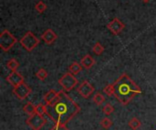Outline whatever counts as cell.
Listing matches in <instances>:
<instances>
[{"label":"cell","mask_w":156,"mask_h":130,"mask_svg":"<svg viewBox=\"0 0 156 130\" xmlns=\"http://www.w3.org/2000/svg\"><path fill=\"white\" fill-rule=\"evenodd\" d=\"M80 64L85 69H90L95 65V59L90 55H86L81 59Z\"/></svg>","instance_id":"4fadbf2b"},{"label":"cell","mask_w":156,"mask_h":130,"mask_svg":"<svg viewBox=\"0 0 156 130\" xmlns=\"http://www.w3.org/2000/svg\"><path fill=\"white\" fill-rule=\"evenodd\" d=\"M47 107V115L55 124L66 125L80 111V107L64 91H58L57 99Z\"/></svg>","instance_id":"6da1fadb"},{"label":"cell","mask_w":156,"mask_h":130,"mask_svg":"<svg viewBox=\"0 0 156 130\" xmlns=\"http://www.w3.org/2000/svg\"><path fill=\"white\" fill-rule=\"evenodd\" d=\"M31 91H32L31 88L27 84L22 83V84L18 85L17 87H15L12 92L19 100H23L29 96Z\"/></svg>","instance_id":"52a82bcc"},{"label":"cell","mask_w":156,"mask_h":130,"mask_svg":"<svg viewBox=\"0 0 156 130\" xmlns=\"http://www.w3.org/2000/svg\"><path fill=\"white\" fill-rule=\"evenodd\" d=\"M26 123L32 130H40L45 126L46 119L43 118V116L36 113L32 116H29Z\"/></svg>","instance_id":"8992f818"},{"label":"cell","mask_w":156,"mask_h":130,"mask_svg":"<svg viewBox=\"0 0 156 130\" xmlns=\"http://www.w3.org/2000/svg\"><path fill=\"white\" fill-rule=\"evenodd\" d=\"M47 111H48V107L47 105H44V104H38L36 106V113L40 115V116H44L45 114H47Z\"/></svg>","instance_id":"ac0fdd59"},{"label":"cell","mask_w":156,"mask_h":130,"mask_svg":"<svg viewBox=\"0 0 156 130\" xmlns=\"http://www.w3.org/2000/svg\"><path fill=\"white\" fill-rule=\"evenodd\" d=\"M57 35L56 33L51 30V29H47L41 36L42 40L47 44V45H51L55 42V40L57 39Z\"/></svg>","instance_id":"8fae6325"},{"label":"cell","mask_w":156,"mask_h":130,"mask_svg":"<svg viewBox=\"0 0 156 130\" xmlns=\"http://www.w3.org/2000/svg\"><path fill=\"white\" fill-rule=\"evenodd\" d=\"M58 84L62 87L63 90L66 92H69L72 90L78 84V79L74 77L73 74L70 72L64 74L59 79H58Z\"/></svg>","instance_id":"5b68a950"},{"label":"cell","mask_w":156,"mask_h":130,"mask_svg":"<svg viewBox=\"0 0 156 130\" xmlns=\"http://www.w3.org/2000/svg\"><path fill=\"white\" fill-rule=\"evenodd\" d=\"M6 66L11 71H16V69L19 67V63L15 58H11L10 60L7 61Z\"/></svg>","instance_id":"2e32d148"},{"label":"cell","mask_w":156,"mask_h":130,"mask_svg":"<svg viewBox=\"0 0 156 130\" xmlns=\"http://www.w3.org/2000/svg\"><path fill=\"white\" fill-rule=\"evenodd\" d=\"M50 130H69V128L64 124H55L54 127H52Z\"/></svg>","instance_id":"484cf974"},{"label":"cell","mask_w":156,"mask_h":130,"mask_svg":"<svg viewBox=\"0 0 156 130\" xmlns=\"http://www.w3.org/2000/svg\"><path fill=\"white\" fill-rule=\"evenodd\" d=\"M142 123L139 119H137L136 118H133L130 120L129 122V127L133 130H137L139 129V128L141 127Z\"/></svg>","instance_id":"d6986e66"},{"label":"cell","mask_w":156,"mask_h":130,"mask_svg":"<svg viewBox=\"0 0 156 130\" xmlns=\"http://www.w3.org/2000/svg\"><path fill=\"white\" fill-rule=\"evenodd\" d=\"M116 99L123 106L128 105L135 96L142 93L141 88L126 74H122L113 84Z\"/></svg>","instance_id":"7a4b0ae2"},{"label":"cell","mask_w":156,"mask_h":130,"mask_svg":"<svg viewBox=\"0 0 156 130\" xmlns=\"http://www.w3.org/2000/svg\"><path fill=\"white\" fill-rule=\"evenodd\" d=\"M81 69H82L81 64H79L77 62H73L69 67V71L73 75H78L79 73H80Z\"/></svg>","instance_id":"5bb4252c"},{"label":"cell","mask_w":156,"mask_h":130,"mask_svg":"<svg viewBox=\"0 0 156 130\" xmlns=\"http://www.w3.org/2000/svg\"><path fill=\"white\" fill-rule=\"evenodd\" d=\"M58 96V92H57L55 89H50V90L44 96V98H43L44 102L46 103L47 106H49V105H51V104L57 99Z\"/></svg>","instance_id":"7c38bea8"},{"label":"cell","mask_w":156,"mask_h":130,"mask_svg":"<svg viewBox=\"0 0 156 130\" xmlns=\"http://www.w3.org/2000/svg\"><path fill=\"white\" fill-rule=\"evenodd\" d=\"M102 111H103V113H104L106 116H109V115H111V114H112V113H113V111H114V108H113L110 103H107V104L103 107Z\"/></svg>","instance_id":"7402d4cb"},{"label":"cell","mask_w":156,"mask_h":130,"mask_svg":"<svg viewBox=\"0 0 156 130\" xmlns=\"http://www.w3.org/2000/svg\"><path fill=\"white\" fill-rule=\"evenodd\" d=\"M16 38L6 29H5L0 35V47L5 52H7L16 43Z\"/></svg>","instance_id":"277c9868"},{"label":"cell","mask_w":156,"mask_h":130,"mask_svg":"<svg viewBox=\"0 0 156 130\" xmlns=\"http://www.w3.org/2000/svg\"><path fill=\"white\" fill-rule=\"evenodd\" d=\"M142 1H143L144 3H145V4H146V3H149V2H150V0H142Z\"/></svg>","instance_id":"4316f807"},{"label":"cell","mask_w":156,"mask_h":130,"mask_svg":"<svg viewBox=\"0 0 156 130\" xmlns=\"http://www.w3.org/2000/svg\"><path fill=\"white\" fill-rule=\"evenodd\" d=\"M23 110H24V112H25L26 114H27L28 116H32V115L36 114V107H35L32 103H30V102L27 103V104L23 107Z\"/></svg>","instance_id":"9a60e30c"},{"label":"cell","mask_w":156,"mask_h":130,"mask_svg":"<svg viewBox=\"0 0 156 130\" xmlns=\"http://www.w3.org/2000/svg\"><path fill=\"white\" fill-rule=\"evenodd\" d=\"M93 102L97 105V106H101V105H102L104 102H105V98L103 97V95L102 94H101V93H96L95 95H94V97H93Z\"/></svg>","instance_id":"e0dca14e"},{"label":"cell","mask_w":156,"mask_h":130,"mask_svg":"<svg viewBox=\"0 0 156 130\" xmlns=\"http://www.w3.org/2000/svg\"><path fill=\"white\" fill-rule=\"evenodd\" d=\"M104 93L108 96V97H111L114 94V88H113V85H108L104 87Z\"/></svg>","instance_id":"d4e9b609"},{"label":"cell","mask_w":156,"mask_h":130,"mask_svg":"<svg viewBox=\"0 0 156 130\" xmlns=\"http://www.w3.org/2000/svg\"><path fill=\"white\" fill-rule=\"evenodd\" d=\"M6 81L15 87H17L18 85L24 83V77L16 71H12L9 74V76H7Z\"/></svg>","instance_id":"30bf717a"},{"label":"cell","mask_w":156,"mask_h":130,"mask_svg":"<svg viewBox=\"0 0 156 130\" xmlns=\"http://www.w3.org/2000/svg\"><path fill=\"white\" fill-rule=\"evenodd\" d=\"M21 46L27 51L31 52L38 44H39V39L30 31L27 32L25 36L19 40Z\"/></svg>","instance_id":"3957f363"},{"label":"cell","mask_w":156,"mask_h":130,"mask_svg":"<svg viewBox=\"0 0 156 130\" xmlns=\"http://www.w3.org/2000/svg\"><path fill=\"white\" fill-rule=\"evenodd\" d=\"M36 77H37L39 80L44 81V80L48 77V72H47V70H46V69H44V68H40V69L36 73Z\"/></svg>","instance_id":"44dd1931"},{"label":"cell","mask_w":156,"mask_h":130,"mask_svg":"<svg viewBox=\"0 0 156 130\" xmlns=\"http://www.w3.org/2000/svg\"><path fill=\"white\" fill-rule=\"evenodd\" d=\"M35 8H36V10H37L38 13H43L44 11H46L47 5H46V4H44L42 1H39V2H37V3L36 4Z\"/></svg>","instance_id":"cb8c5ba5"},{"label":"cell","mask_w":156,"mask_h":130,"mask_svg":"<svg viewBox=\"0 0 156 130\" xmlns=\"http://www.w3.org/2000/svg\"><path fill=\"white\" fill-rule=\"evenodd\" d=\"M78 93L84 98H88L90 95H92V93L94 92V87H92V85L88 82V81H84L80 84V86L78 87Z\"/></svg>","instance_id":"9c48e42d"},{"label":"cell","mask_w":156,"mask_h":130,"mask_svg":"<svg viewBox=\"0 0 156 130\" xmlns=\"http://www.w3.org/2000/svg\"><path fill=\"white\" fill-rule=\"evenodd\" d=\"M101 127H102L103 128L109 129V128L112 126V121L110 118H103V119L101 121Z\"/></svg>","instance_id":"603a6c76"},{"label":"cell","mask_w":156,"mask_h":130,"mask_svg":"<svg viewBox=\"0 0 156 130\" xmlns=\"http://www.w3.org/2000/svg\"><path fill=\"white\" fill-rule=\"evenodd\" d=\"M103 51H104V47L101 45L100 42H97V43L93 46V47H92V52H93L95 55H97V56L101 55V54L103 53Z\"/></svg>","instance_id":"ffe728a7"},{"label":"cell","mask_w":156,"mask_h":130,"mask_svg":"<svg viewBox=\"0 0 156 130\" xmlns=\"http://www.w3.org/2000/svg\"><path fill=\"white\" fill-rule=\"evenodd\" d=\"M108 29L113 34V35H119L125 27V25L119 19V18H114L112 19L108 25H107Z\"/></svg>","instance_id":"ba28073f"}]
</instances>
